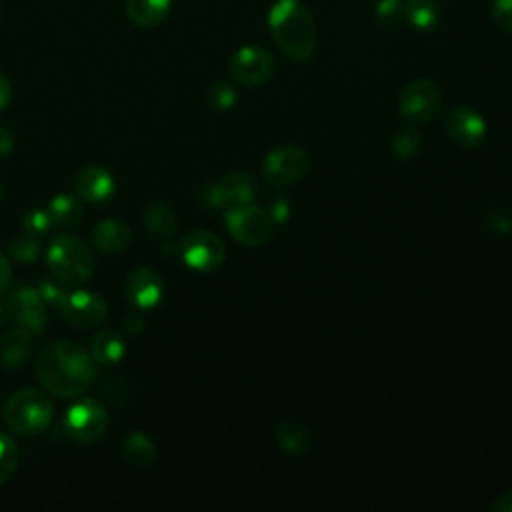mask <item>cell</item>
I'll list each match as a JSON object with an SVG mask.
<instances>
[{
	"label": "cell",
	"instance_id": "obj_26",
	"mask_svg": "<svg viewBox=\"0 0 512 512\" xmlns=\"http://www.w3.org/2000/svg\"><path fill=\"white\" fill-rule=\"evenodd\" d=\"M8 250H10V256H12L16 262H20V264H32V262L38 260L42 246H40V240H38L36 234L24 230L22 234H18V236L12 238Z\"/></svg>",
	"mask_w": 512,
	"mask_h": 512
},
{
	"label": "cell",
	"instance_id": "obj_38",
	"mask_svg": "<svg viewBox=\"0 0 512 512\" xmlns=\"http://www.w3.org/2000/svg\"><path fill=\"white\" fill-rule=\"evenodd\" d=\"M10 278H12V268H10V262L8 258L0 252V294L8 288L10 284Z\"/></svg>",
	"mask_w": 512,
	"mask_h": 512
},
{
	"label": "cell",
	"instance_id": "obj_11",
	"mask_svg": "<svg viewBox=\"0 0 512 512\" xmlns=\"http://www.w3.org/2000/svg\"><path fill=\"white\" fill-rule=\"evenodd\" d=\"M58 312L70 326L90 328L106 318L108 304L100 294L78 288L66 292L64 300L58 304Z\"/></svg>",
	"mask_w": 512,
	"mask_h": 512
},
{
	"label": "cell",
	"instance_id": "obj_25",
	"mask_svg": "<svg viewBox=\"0 0 512 512\" xmlns=\"http://www.w3.org/2000/svg\"><path fill=\"white\" fill-rule=\"evenodd\" d=\"M276 444L282 452L302 454L310 446V432L298 422H282L276 428Z\"/></svg>",
	"mask_w": 512,
	"mask_h": 512
},
{
	"label": "cell",
	"instance_id": "obj_32",
	"mask_svg": "<svg viewBox=\"0 0 512 512\" xmlns=\"http://www.w3.org/2000/svg\"><path fill=\"white\" fill-rule=\"evenodd\" d=\"M376 16L382 24L394 26L404 16V4L402 0H378L376 4Z\"/></svg>",
	"mask_w": 512,
	"mask_h": 512
},
{
	"label": "cell",
	"instance_id": "obj_37",
	"mask_svg": "<svg viewBox=\"0 0 512 512\" xmlns=\"http://www.w3.org/2000/svg\"><path fill=\"white\" fill-rule=\"evenodd\" d=\"M14 148V134L6 124H0V156H6Z\"/></svg>",
	"mask_w": 512,
	"mask_h": 512
},
{
	"label": "cell",
	"instance_id": "obj_2",
	"mask_svg": "<svg viewBox=\"0 0 512 512\" xmlns=\"http://www.w3.org/2000/svg\"><path fill=\"white\" fill-rule=\"evenodd\" d=\"M268 28L286 58L306 62L314 56L316 24L302 0H276L268 12Z\"/></svg>",
	"mask_w": 512,
	"mask_h": 512
},
{
	"label": "cell",
	"instance_id": "obj_15",
	"mask_svg": "<svg viewBox=\"0 0 512 512\" xmlns=\"http://www.w3.org/2000/svg\"><path fill=\"white\" fill-rule=\"evenodd\" d=\"M126 298L130 304H134L138 310H150L160 304L164 296V280L162 276L152 268H136L126 278Z\"/></svg>",
	"mask_w": 512,
	"mask_h": 512
},
{
	"label": "cell",
	"instance_id": "obj_41",
	"mask_svg": "<svg viewBox=\"0 0 512 512\" xmlns=\"http://www.w3.org/2000/svg\"><path fill=\"white\" fill-rule=\"evenodd\" d=\"M0 200H2V186H0Z\"/></svg>",
	"mask_w": 512,
	"mask_h": 512
},
{
	"label": "cell",
	"instance_id": "obj_8",
	"mask_svg": "<svg viewBox=\"0 0 512 512\" xmlns=\"http://www.w3.org/2000/svg\"><path fill=\"white\" fill-rule=\"evenodd\" d=\"M310 168V158L300 146H278L266 154L262 162V172L268 184L274 188H284L296 184L304 178Z\"/></svg>",
	"mask_w": 512,
	"mask_h": 512
},
{
	"label": "cell",
	"instance_id": "obj_24",
	"mask_svg": "<svg viewBox=\"0 0 512 512\" xmlns=\"http://www.w3.org/2000/svg\"><path fill=\"white\" fill-rule=\"evenodd\" d=\"M144 222H146V228L154 236H160V238L172 236L176 232V224H178L174 210L168 204H164V202L150 204L144 210Z\"/></svg>",
	"mask_w": 512,
	"mask_h": 512
},
{
	"label": "cell",
	"instance_id": "obj_17",
	"mask_svg": "<svg viewBox=\"0 0 512 512\" xmlns=\"http://www.w3.org/2000/svg\"><path fill=\"white\" fill-rule=\"evenodd\" d=\"M94 246L104 254H120L132 242V230L118 218H104L92 230Z\"/></svg>",
	"mask_w": 512,
	"mask_h": 512
},
{
	"label": "cell",
	"instance_id": "obj_40",
	"mask_svg": "<svg viewBox=\"0 0 512 512\" xmlns=\"http://www.w3.org/2000/svg\"><path fill=\"white\" fill-rule=\"evenodd\" d=\"M2 322H4V310H2V306H0V326H2Z\"/></svg>",
	"mask_w": 512,
	"mask_h": 512
},
{
	"label": "cell",
	"instance_id": "obj_21",
	"mask_svg": "<svg viewBox=\"0 0 512 512\" xmlns=\"http://www.w3.org/2000/svg\"><path fill=\"white\" fill-rule=\"evenodd\" d=\"M122 456L126 462L138 468H148L156 460V446L146 432H130L122 440Z\"/></svg>",
	"mask_w": 512,
	"mask_h": 512
},
{
	"label": "cell",
	"instance_id": "obj_33",
	"mask_svg": "<svg viewBox=\"0 0 512 512\" xmlns=\"http://www.w3.org/2000/svg\"><path fill=\"white\" fill-rule=\"evenodd\" d=\"M38 292H40V298L44 300V304L46 306H54V308H58V304L64 300V296H66V288H64V284L58 280H48V278H44L40 284H38Z\"/></svg>",
	"mask_w": 512,
	"mask_h": 512
},
{
	"label": "cell",
	"instance_id": "obj_34",
	"mask_svg": "<svg viewBox=\"0 0 512 512\" xmlns=\"http://www.w3.org/2000/svg\"><path fill=\"white\" fill-rule=\"evenodd\" d=\"M486 226L498 232H508L512 228V220L502 210H490L486 212Z\"/></svg>",
	"mask_w": 512,
	"mask_h": 512
},
{
	"label": "cell",
	"instance_id": "obj_27",
	"mask_svg": "<svg viewBox=\"0 0 512 512\" xmlns=\"http://www.w3.org/2000/svg\"><path fill=\"white\" fill-rule=\"evenodd\" d=\"M18 460L20 452L16 442L8 434L0 432V486L12 478L18 468Z\"/></svg>",
	"mask_w": 512,
	"mask_h": 512
},
{
	"label": "cell",
	"instance_id": "obj_22",
	"mask_svg": "<svg viewBox=\"0 0 512 512\" xmlns=\"http://www.w3.org/2000/svg\"><path fill=\"white\" fill-rule=\"evenodd\" d=\"M48 212L54 220V226H62V228H74L80 224L84 210H82V202L80 196L76 194H56L50 204H48Z\"/></svg>",
	"mask_w": 512,
	"mask_h": 512
},
{
	"label": "cell",
	"instance_id": "obj_3",
	"mask_svg": "<svg viewBox=\"0 0 512 512\" xmlns=\"http://www.w3.org/2000/svg\"><path fill=\"white\" fill-rule=\"evenodd\" d=\"M46 266L62 284L78 286L92 278L96 258L84 240L64 234L48 244Z\"/></svg>",
	"mask_w": 512,
	"mask_h": 512
},
{
	"label": "cell",
	"instance_id": "obj_39",
	"mask_svg": "<svg viewBox=\"0 0 512 512\" xmlns=\"http://www.w3.org/2000/svg\"><path fill=\"white\" fill-rule=\"evenodd\" d=\"M494 512H512V490L498 496V500L492 504Z\"/></svg>",
	"mask_w": 512,
	"mask_h": 512
},
{
	"label": "cell",
	"instance_id": "obj_12",
	"mask_svg": "<svg viewBox=\"0 0 512 512\" xmlns=\"http://www.w3.org/2000/svg\"><path fill=\"white\" fill-rule=\"evenodd\" d=\"M256 196V182L248 172H230L212 184L206 192L210 206L218 208H236L252 204Z\"/></svg>",
	"mask_w": 512,
	"mask_h": 512
},
{
	"label": "cell",
	"instance_id": "obj_10",
	"mask_svg": "<svg viewBox=\"0 0 512 512\" xmlns=\"http://www.w3.org/2000/svg\"><path fill=\"white\" fill-rule=\"evenodd\" d=\"M274 66L276 62L270 50L254 44L238 48L228 62L230 76L244 86H260L268 82L274 74Z\"/></svg>",
	"mask_w": 512,
	"mask_h": 512
},
{
	"label": "cell",
	"instance_id": "obj_5",
	"mask_svg": "<svg viewBox=\"0 0 512 512\" xmlns=\"http://www.w3.org/2000/svg\"><path fill=\"white\" fill-rule=\"evenodd\" d=\"M226 228L232 238L244 246H262L270 240L274 232V218L268 208H260L254 204H244L226 210Z\"/></svg>",
	"mask_w": 512,
	"mask_h": 512
},
{
	"label": "cell",
	"instance_id": "obj_9",
	"mask_svg": "<svg viewBox=\"0 0 512 512\" xmlns=\"http://www.w3.org/2000/svg\"><path fill=\"white\" fill-rule=\"evenodd\" d=\"M180 256L188 268L212 272L224 262L226 246L216 234L208 230H194L182 238Z\"/></svg>",
	"mask_w": 512,
	"mask_h": 512
},
{
	"label": "cell",
	"instance_id": "obj_35",
	"mask_svg": "<svg viewBox=\"0 0 512 512\" xmlns=\"http://www.w3.org/2000/svg\"><path fill=\"white\" fill-rule=\"evenodd\" d=\"M124 328L128 334L132 336H138L142 330H144V318L138 314V312H132L126 316V322H124Z\"/></svg>",
	"mask_w": 512,
	"mask_h": 512
},
{
	"label": "cell",
	"instance_id": "obj_30",
	"mask_svg": "<svg viewBox=\"0 0 512 512\" xmlns=\"http://www.w3.org/2000/svg\"><path fill=\"white\" fill-rule=\"evenodd\" d=\"M420 148V136L412 128H404L394 134L392 138V150L398 158H410L418 152Z\"/></svg>",
	"mask_w": 512,
	"mask_h": 512
},
{
	"label": "cell",
	"instance_id": "obj_19",
	"mask_svg": "<svg viewBox=\"0 0 512 512\" xmlns=\"http://www.w3.org/2000/svg\"><path fill=\"white\" fill-rule=\"evenodd\" d=\"M90 354L100 366H114L126 354V340L114 328L98 330L90 340Z\"/></svg>",
	"mask_w": 512,
	"mask_h": 512
},
{
	"label": "cell",
	"instance_id": "obj_20",
	"mask_svg": "<svg viewBox=\"0 0 512 512\" xmlns=\"http://www.w3.org/2000/svg\"><path fill=\"white\" fill-rule=\"evenodd\" d=\"M126 16L138 28L160 26L172 10V0H124Z\"/></svg>",
	"mask_w": 512,
	"mask_h": 512
},
{
	"label": "cell",
	"instance_id": "obj_16",
	"mask_svg": "<svg viewBox=\"0 0 512 512\" xmlns=\"http://www.w3.org/2000/svg\"><path fill=\"white\" fill-rule=\"evenodd\" d=\"M114 178L102 166H84L74 178V192L86 202H104L114 194Z\"/></svg>",
	"mask_w": 512,
	"mask_h": 512
},
{
	"label": "cell",
	"instance_id": "obj_4",
	"mask_svg": "<svg viewBox=\"0 0 512 512\" xmlns=\"http://www.w3.org/2000/svg\"><path fill=\"white\" fill-rule=\"evenodd\" d=\"M52 414L54 406L50 398L36 388L16 390L4 404V420L20 436L44 432L52 422Z\"/></svg>",
	"mask_w": 512,
	"mask_h": 512
},
{
	"label": "cell",
	"instance_id": "obj_6",
	"mask_svg": "<svg viewBox=\"0 0 512 512\" xmlns=\"http://www.w3.org/2000/svg\"><path fill=\"white\" fill-rule=\"evenodd\" d=\"M62 426L74 442H96L108 428V410L94 398H80L68 406L62 418Z\"/></svg>",
	"mask_w": 512,
	"mask_h": 512
},
{
	"label": "cell",
	"instance_id": "obj_7",
	"mask_svg": "<svg viewBox=\"0 0 512 512\" xmlns=\"http://www.w3.org/2000/svg\"><path fill=\"white\" fill-rule=\"evenodd\" d=\"M440 90L428 78L410 80L398 94V112L408 124H426L440 110Z\"/></svg>",
	"mask_w": 512,
	"mask_h": 512
},
{
	"label": "cell",
	"instance_id": "obj_14",
	"mask_svg": "<svg viewBox=\"0 0 512 512\" xmlns=\"http://www.w3.org/2000/svg\"><path fill=\"white\" fill-rule=\"evenodd\" d=\"M448 138L460 148H476L486 136L484 118L470 106H456L444 120Z\"/></svg>",
	"mask_w": 512,
	"mask_h": 512
},
{
	"label": "cell",
	"instance_id": "obj_36",
	"mask_svg": "<svg viewBox=\"0 0 512 512\" xmlns=\"http://www.w3.org/2000/svg\"><path fill=\"white\" fill-rule=\"evenodd\" d=\"M12 100V84L8 76L0 70V110H4Z\"/></svg>",
	"mask_w": 512,
	"mask_h": 512
},
{
	"label": "cell",
	"instance_id": "obj_28",
	"mask_svg": "<svg viewBox=\"0 0 512 512\" xmlns=\"http://www.w3.org/2000/svg\"><path fill=\"white\" fill-rule=\"evenodd\" d=\"M206 104L212 110L226 112V110H230L236 104V90L228 82L216 80L206 90Z\"/></svg>",
	"mask_w": 512,
	"mask_h": 512
},
{
	"label": "cell",
	"instance_id": "obj_29",
	"mask_svg": "<svg viewBox=\"0 0 512 512\" xmlns=\"http://www.w3.org/2000/svg\"><path fill=\"white\" fill-rule=\"evenodd\" d=\"M22 226L26 232H32L36 236H42L46 232L52 230L54 226V220L48 212V208H30L24 218H22Z\"/></svg>",
	"mask_w": 512,
	"mask_h": 512
},
{
	"label": "cell",
	"instance_id": "obj_23",
	"mask_svg": "<svg viewBox=\"0 0 512 512\" xmlns=\"http://www.w3.org/2000/svg\"><path fill=\"white\" fill-rule=\"evenodd\" d=\"M404 18L416 30H432L440 20V6L436 0H406Z\"/></svg>",
	"mask_w": 512,
	"mask_h": 512
},
{
	"label": "cell",
	"instance_id": "obj_1",
	"mask_svg": "<svg viewBox=\"0 0 512 512\" xmlns=\"http://www.w3.org/2000/svg\"><path fill=\"white\" fill-rule=\"evenodd\" d=\"M38 382L58 398H76L96 380V360L74 340H52L36 356Z\"/></svg>",
	"mask_w": 512,
	"mask_h": 512
},
{
	"label": "cell",
	"instance_id": "obj_31",
	"mask_svg": "<svg viewBox=\"0 0 512 512\" xmlns=\"http://www.w3.org/2000/svg\"><path fill=\"white\" fill-rule=\"evenodd\" d=\"M490 18L502 32L512 34V0H492Z\"/></svg>",
	"mask_w": 512,
	"mask_h": 512
},
{
	"label": "cell",
	"instance_id": "obj_13",
	"mask_svg": "<svg viewBox=\"0 0 512 512\" xmlns=\"http://www.w3.org/2000/svg\"><path fill=\"white\" fill-rule=\"evenodd\" d=\"M10 316L32 334H40L46 328V304L40 298L38 288L20 286L8 298Z\"/></svg>",
	"mask_w": 512,
	"mask_h": 512
},
{
	"label": "cell",
	"instance_id": "obj_18",
	"mask_svg": "<svg viewBox=\"0 0 512 512\" xmlns=\"http://www.w3.org/2000/svg\"><path fill=\"white\" fill-rule=\"evenodd\" d=\"M34 334L24 326H16L8 330L0 340V360L6 368H20L32 354Z\"/></svg>",
	"mask_w": 512,
	"mask_h": 512
}]
</instances>
